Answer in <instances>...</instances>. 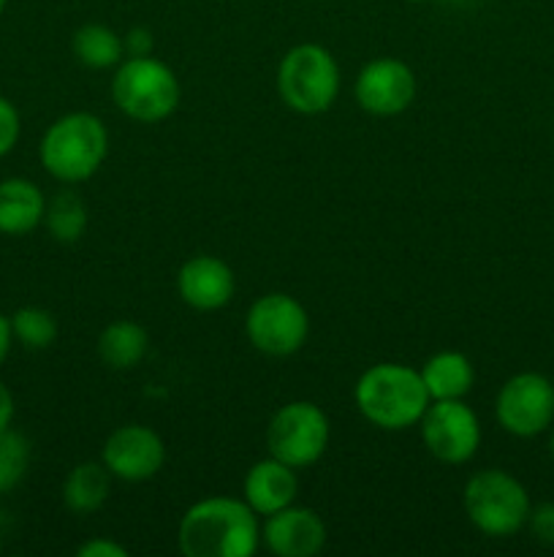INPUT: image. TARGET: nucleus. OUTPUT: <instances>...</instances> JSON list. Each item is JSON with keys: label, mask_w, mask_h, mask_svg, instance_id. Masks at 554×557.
<instances>
[{"label": "nucleus", "mask_w": 554, "mask_h": 557, "mask_svg": "<svg viewBox=\"0 0 554 557\" xmlns=\"http://www.w3.org/2000/svg\"><path fill=\"white\" fill-rule=\"evenodd\" d=\"M244 500L206 498L185 511L177 531L179 553L188 557H250L259 549L261 528Z\"/></svg>", "instance_id": "f257e3e1"}, {"label": "nucleus", "mask_w": 554, "mask_h": 557, "mask_svg": "<svg viewBox=\"0 0 554 557\" xmlns=\"http://www.w3.org/2000/svg\"><path fill=\"white\" fill-rule=\"evenodd\" d=\"M353 400L369 424L389 433H400L421 422L424 411L432 403L421 373L394 362H380L364 370L356 381Z\"/></svg>", "instance_id": "f03ea898"}, {"label": "nucleus", "mask_w": 554, "mask_h": 557, "mask_svg": "<svg viewBox=\"0 0 554 557\" xmlns=\"http://www.w3.org/2000/svg\"><path fill=\"white\" fill-rule=\"evenodd\" d=\"M109 152L106 125L90 112H71L54 120L38 145V158L49 177L74 185L90 180Z\"/></svg>", "instance_id": "7ed1b4c3"}, {"label": "nucleus", "mask_w": 554, "mask_h": 557, "mask_svg": "<svg viewBox=\"0 0 554 557\" xmlns=\"http://www.w3.org/2000/svg\"><path fill=\"white\" fill-rule=\"evenodd\" d=\"M465 515L483 536L508 539L530 520V495L511 473L489 468L478 471L465 484Z\"/></svg>", "instance_id": "20e7f679"}, {"label": "nucleus", "mask_w": 554, "mask_h": 557, "mask_svg": "<svg viewBox=\"0 0 554 557\" xmlns=\"http://www.w3.org/2000/svg\"><path fill=\"white\" fill-rule=\"evenodd\" d=\"M112 98L125 117L136 123H161L179 107L177 74L152 54L128 58L114 71Z\"/></svg>", "instance_id": "39448f33"}, {"label": "nucleus", "mask_w": 554, "mask_h": 557, "mask_svg": "<svg viewBox=\"0 0 554 557\" xmlns=\"http://www.w3.org/2000/svg\"><path fill=\"white\" fill-rule=\"evenodd\" d=\"M277 90L293 112H326L340 92L337 60L320 44H299V47L288 49L277 69Z\"/></svg>", "instance_id": "423d86ee"}, {"label": "nucleus", "mask_w": 554, "mask_h": 557, "mask_svg": "<svg viewBox=\"0 0 554 557\" xmlns=\"http://www.w3.org/2000/svg\"><path fill=\"white\" fill-rule=\"evenodd\" d=\"M266 446L275 460L297 471L313 466L329 446V419L315 403H288L272 417L266 428Z\"/></svg>", "instance_id": "0eeeda50"}, {"label": "nucleus", "mask_w": 554, "mask_h": 557, "mask_svg": "<svg viewBox=\"0 0 554 557\" xmlns=\"http://www.w3.org/2000/svg\"><path fill=\"white\" fill-rule=\"evenodd\" d=\"M244 332L253 348L266 357H291L310 335L307 310L288 294H264L250 305Z\"/></svg>", "instance_id": "6e6552de"}, {"label": "nucleus", "mask_w": 554, "mask_h": 557, "mask_svg": "<svg viewBox=\"0 0 554 557\" xmlns=\"http://www.w3.org/2000/svg\"><path fill=\"white\" fill-rule=\"evenodd\" d=\"M418 428L429 455L449 466L473 460L481 446V422L465 400H432Z\"/></svg>", "instance_id": "1a4fd4ad"}, {"label": "nucleus", "mask_w": 554, "mask_h": 557, "mask_svg": "<svg viewBox=\"0 0 554 557\" xmlns=\"http://www.w3.org/2000/svg\"><path fill=\"white\" fill-rule=\"evenodd\" d=\"M498 422L516 438H536L554 424V384L541 373L511 375L498 395Z\"/></svg>", "instance_id": "9d476101"}, {"label": "nucleus", "mask_w": 554, "mask_h": 557, "mask_svg": "<svg viewBox=\"0 0 554 557\" xmlns=\"http://www.w3.org/2000/svg\"><path fill=\"white\" fill-rule=\"evenodd\" d=\"M356 103L378 117L402 114L416 98V76L411 65L396 58H378L364 65L353 85Z\"/></svg>", "instance_id": "9b49d317"}, {"label": "nucleus", "mask_w": 554, "mask_h": 557, "mask_svg": "<svg viewBox=\"0 0 554 557\" xmlns=\"http://www.w3.org/2000/svg\"><path fill=\"white\" fill-rule=\"evenodd\" d=\"M166 462V446L155 430L144 424L117 428L103 444V466L123 482H147Z\"/></svg>", "instance_id": "f8f14e48"}, {"label": "nucleus", "mask_w": 554, "mask_h": 557, "mask_svg": "<svg viewBox=\"0 0 554 557\" xmlns=\"http://www.w3.org/2000/svg\"><path fill=\"white\" fill-rule=\"evenodd\" d=\"M261 539L277 557H313L324 549L326 525L313 509L291 504L266 517Z\"/></svg>", "instance_id": "ddd939ff"}, {"label": "nucleus", "mask_w": 554, "mask_h": 557, "mask_svg": "<svg viewBox=\"0 0 554 557\" xmlns=\"http://www.w3.org/2000/svg\"><path fill=\"white\" fill-rule=\"evenodd\" d=\"M231 267L215 256H196L179 267L177 292L185 305L196 310H221L234 297Z\"/></svg>", "instance_id": "4468645a"}, {"label": "nucleus", "mask_w": 554, "mask_h": 557, "mask_svg": "<svg viewBox=\"0 0 554 557\" xmlns=\"http://www.w3.org/2000/svg\"><path fill=\"white\" fill-rule=\"evenodd\" d=\"M244 504L255 511V515H275V511L286 509L297 500L299 493V479L297 468L286 466V462L275 460H261L255 462L248 471L242 484Z\"/></svg>", "instance_id": "2eb2a0df"}, {"label": "nucleus", "mask_w": 554, "mask_h": 557, "mask_svg": "<svg viewBox=\"0 0 554 557\" xmlns=\"http://www.w3.org/2000/svg\"><path fill=\"white\" fill-rule=\"evenodd\" d=\"M47 199L41 188L25 177L0 180V234L25 237L43 223Z\"/></svg>", "instance_id": "dca6fc26"}, {"label": "nucleus", "mask_w": 554, "mask_h": 557, "mask_svg": "<svg viewBox=\"0 0 554 557\" xmlns=\"http://www.w3.org/2000/svg\"><path fill=\"white\" fill-rule=\"evenodd\" d=\"M421 373L424 386L429 392V400H462L473 389V364L459 351H440L424 362Z\"/></svg>", "instance_id": "f3484780"}, {"label": "nucleus", "mask_w": 554, "mask_h": 557, "mask_svg": "<svg viewBox=\"0 0 554 557\" xmlns=\"http://www.w3.org/2000/svg\"><path fill=\"white\" fill-rule=\"evenodd\" d=\"M109 490H112V473L103 462H79L65 476L63 504L74 515H92L106 504Z\"/></svg>", "instance_id": "a211bd4d"}, {"label": "nucleus", "mask_w": 554, "mask_h": 557, "mask_svg": "<svg viewBox=\"0 0 554 557\" xmlns=\"http://www.w3.org/2000/svg\"><path fill=\"white\" fill-rule=\"evenodd\" d=\"M150 348L144 326L136 321H114L98 337V357L112 370H130L144 359Z\"/></svg>", "instance_id": "6ab92c4d"}, {"label": "nucleus", "mask_w": 554, "mask_h": 557, "mask_svg": "<svg viewBox=\"0 0 554 557\" xmlns=\"http://www.w3.org/2000/svg\"><path fill=\"white\" fill-rule=\"evenodd\" d=\"M71 49H74V58L81 65L96 71L114 69V65L123 63L125 54V44L119 38V33H114L106 25H98V22L81 25L74 33V38H71Z\"/></svg>", "instance_id": "aec40b11"}, {"label": "nucleus", "mask_w": 554, "mask_h": 557, "mask_svg": "<svg viewBox=\"0 0 554 557\" xmlns=\"http://www.w3.org/2000/svg\"><path fill=\"white\" fill-rule=\"evenodd\" d=\"M43 226H47L49 237L58 243H76L87 228V207L71 190L54 196L47 201V212H43Z\"/></svg>", "instance_id": "412c9836"}, {"label": "nucleus", "mask_w": 554, "mask_h": 557, "mask_svg": "<svg viewBox=\"0 0 554 557\" xmlns=\"http://www.w3.org/2000/svg\"><path fill=\"white\" fill-rule=\"evenodd\" d=\"M9 321L14 341L30 351H43L58 341V321L49 310L30 305V308H20L14 315H9Z\"/></svg>", "instance_id": "4be33fe9"}, {"label": "nucleus", "mask_w": 554, "mask_h": 557, "mask_svg": "<svg viewBox=\"0 0 554 557\" xmlns=\"http://www.w3.org/2000/svg\"><path fill=\"white\" fill-rule=\"evenodd\" d=\"M30 468V441L16 430H0V495L11 493Z\"/></svg>", "instance_id": "5701e85b"}, {"label": "nucleus", "mask_w": 554, "mask_h": 557, "mask_svg": "<svg viewBox=\"0 0 554 557\" xmlns=\"http://www.w3.org/2000/svg\"><path fill=\"white\" fill-rule=\"evenodd\" d=\"M22 134V120L14 103L5 96H0V158L9 156L16 147Z\"/></svg>", "instance_id": "b1692460"}, {"label": "nucleus", "mask_w": 554, "mask_h": 557, "mask_svg": "<svg viewBox=\"0 0 554 557\" xmlns=\"http://www.w3.org/2000/svg\"><path fill=\"white\" fill-rule=\"evenodd\" d=\"M530 525L532 536L546 547H554V504H541L538 509H530Z\"/></svg>", "instance_id": "393cba45"}, {"label": "nucleus", "mask_w": 554, "mask_h": 557, "mask_svg": "<svg viewBox=\"0 0 554 557\" xmlns=\"http://www.w3.org/2000/svg\"><path fill=\"white\" fill-rule=\"evenodd\" d=\"M79 557H128V549L117 542H109V539H92V542L81 544L76 549Z\"/></svg>", "instance_id": "a878e982"}, {"label": "nucleus", "mask_w": 554, "mask_h": 557, "mask_svg": "<svg viewBox=\"0 0 554 557\" xmlns=\"http://www.w3.org/2000/svg\"><path fill=\"white\" fill-rule=\"evenodd\" d=\"M123 44L128 58H147V54H152V33L147 30V27H134V30H128Z\"/></svg>", "instance_id": "bb28decb"}, {"label": "nucleus", "mask_w": 554, "mask_h": 557, "mask_svg": "<svg viewBox=\"0 0 554 557\" xmlns=\"http://www.w3.org/2000/svg\"><path fill=\"white\" fill-rule=\"evenodd\" d=\"M14 413H16L14 395H11L9 386L0 381V430L11 428V422H14Z\"/></svg>", "instance_id": "cd10ccee"}, {"label": "nucleus", "mask_w": 554, "mask_h": 557, "mask_svg": "<svg viewBox=\"0 0 554 557\" xmlns=\"http://www.w3.org/2000/svg\"><path fill=\"white\" fill-rule=\"evenodd\" d=\"M11 346H14V335H11V321L0 313V364L9 359Z\"/></svg>", "instance_id": "c85d7f7f"}, {"label": "nucleus", "mask_w": 554, "mask_h": 557, "mask_svg": "<svg viewBox=\"0 0 554 557\" xmlns=\"http://www.w3.org/2000/svg\"><path fill=\"white\" fill-rule=\"evenodd\" d=\"M549 455H552L554 460V428H552V435H549Z\"/></svg>", "instance_id": "c756f323"}, {"label": "nucleus", "mask_w": 554, "mask_h": 557, "mask_svg": "<svg viewBox=\"0 0 554 557\" xmlns=\"http://www.w3.org/2000/svg\"><path fill=\"white\" fill-rule=\"evenodd\" d=\"M445 3H456V5H459V3H470V0H445Z\"/></svg>", "instance_id": "7c9ffc66"}, {"label": "nucleus", "mask_w": 554, "mask_h": 557, "mask_svg": "<svg viewBox=\"0 0 554 557\" xmlns=\"http://www.w3.org/2000/svg\"><path fill=\"white\" fill-rule=\"evenodd\" d=\"M5 3H9V0H0V16H3V11H5Z\"/></svg>", "instance_id": "2f4dec72"}, {"label": "nucleus", "mask_w": 554, "mask_h": 557, "mask_svg": "<svg viewBox=\"0 0 554 557\" xmlns=\"http://www.w3.org/2000/svg\"><path fill=\"white\" fill-rule=\"evenodd\" d=\"M411 3H421V0H411Z\"/></svg>", "instance_id": "473e14b6"}, {"label": "nucleus", "mask_w": 554, "mask_h": 557, "mask_svg": "<svg viewBox=\"0 0 554 557\" xmlns=\"http://www.w3.org/2000/svg\"><path fill=\"white\" fill-rule=\"evenodd\" d=\"M0 547H3V539H0Z\"/></svg>", "instance_id": "72a5a7b5"}]
</instances>
